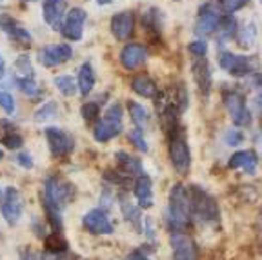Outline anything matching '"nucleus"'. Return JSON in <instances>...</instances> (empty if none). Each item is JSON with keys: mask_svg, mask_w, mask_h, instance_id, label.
<instances>
[{"mask_svg": "<svg viewBox=\"0 0 262 260\" xmlns=\"http://www.w3.org/2000/svg\"><path fill=\"white\" fill-rule=\"evenodd\" d=\"M189 216H191V209H189L188 189L182 184H175L169 193V206L166 215V222L171 233L184 231L189 224Z\"/></svg>", "mask_w": 262, "mask_h": 260, "instance_id": "f257e3e1", "label": "nucleus"}, {"mask_svg": "<svg viewBox=\"0 0 262 260\" xmlns=\"http://www.w3.org/2000/svg\"><path fill=\"white\" fill-rule=\"evenodd\" d=\"M73 184H70L58 175H51L46 179L44 191H42V206H49L58 209V211H64V207L73 200Z\"/></svg>", "mask_w": 262, "mask_h": 260, "instance_id": "f03ea898", "label": "nucleus"}, {"mask_svg": "<svg viewBox=\"0 0 262 260\" xmlns=\"http://www.w3.org/2000/svg\"><path fill=\"white\" fill-rule=\"evenodd\" d=\"M188 199H189V209L191 216H195L201 222H215L221 215L219 204L215 202L211 195L201 189V187H188Z\"/></svg>", "mask_w": 262, "mask_h": 260, "instance_id": "7ed1b4c3", "label": "nucleus"}, {"mask_svg": "<svg viewBox=\"0 0 262 260\" xmlns=\"http://www.w3.org/2000/svg\"><path fill=\"white\" fill-rule=\"evenodd\" d=\"M122 127H124L122 106H120L119 102H115V104H111L106 110L104 117L100 120H97V124L93 127V137L97 142H107L113 137L120 135Z\"/></svg>", "mask_w": 262, "mask_h": 260, "instance_id": "20e7f679", "label": "nucleus"}, {"mask_svg": "<svg viewBox=\"0 0 262 260\" xmlns=\"http://www.w3.org/2000/svg\"><path fill=\"white\" fill-rule=\"evenodd\" d=\"M169 159L179 175H188L191 167V151H189L184 129H177L169 135Z\"/></svg>", "mask_w": 262, "mask_h": 260, "instance_id": "39448f33", "label": "nucleus"}, {"mask_svg": "<svg viewBox=\"0 0 262 260\" xmlns=\"http://www.w3.org/2000/svg\"><path fill=\"white\" fill-rule=\"evenodd\" d=\"M222 100H224V106L228 110L229 117L233 120L235 126L238 127H246L251 124V113L246 107L244 97H242L238 91H224L222 93Z\"/></svg>", "mask_w": 262, "mask_h": 260, "instance_id": "423d86ee", "label": "nucleus"}, {"mask_svg": "<svg viewBox=\"0 0 262 260\" xmlns=\"http://www.w3.org/2000/svg\"><path fill=\"white\" fill-rule=\"evenodd\" d=\"M46 140L55 157H70L75 149V138L68 131L58 127H46L44 129Z\"/></svg>", "mask_w": 262, "mask_h": 260, "instance_id": "0eeeda50", "label": "nucleus"}, {"mask_svg": "<svg viewBox=\"0 0 262 260\" xmlns=\"http://www.w3.org/2000/svg\"><path fill=\"white\" fill-rule=\"evenodd\" d=\"M22 207H24V202H22L20 191L11 186L6 187L4 195H2V204H0V211H2V216H4L9 226H15L20 220Z\"/></svg>", "mask_w": 262, "mask_h": 260, "instance_id": "6e6552de", "label": "nucleus"}, {"mask_svg": "<svg viewBox=\"0 0 262 260\" xmlns=\"http://www.w3.org/2000/svg\"><path fill=\"white\" fill-rule=\"evenodd\" d=\"M221 9L219 6L215 8L213 4H206L201 8L199 11V16H196V22H195V35L196 37H209L213 33L219 29V24H221V18L222 16L219 15Z\"/></svg>", "mask_w": 262, "mask_h": 260, "instance_id": "1a4fd4ad", "label": "nucleus"}, {"mask_svg": "<svg viewBox=\"0 0 262 260\" xmlns=\"http://www.w3.org/2000/svg\"><path fill=\"white\" fill-rule=\"evenodd\" d=\"M88 13L82 8H73L68 11V15L64 16V22H62V35H64L68 40L77 42L84 35V24H86Z\"/></svg>", "mask_w": 262, "mask_h": 260, "instance_id": "9d476101", "label": "nucleus"}, {"mask_svg": "<svg viewBox=\"0 0 262 260\" xmlns=\"http://www.w3.org/2000/svg\"><path fill=\"white\" fill-rule=\"evenodd\" d=\"M219 66L224 71H228L231 77H246L253 71V62L250 57H242V55L229 53V51H222L219 55Z\"/></svg>", "mask_w": 262, "mask_h": 260, "instance_id": "9b49d317", "label": "nucleus"}, {"mask_svg": "<svg viewBox=\"0 0 262 260\" xmlns=\"http://www.w3.org/2000/svg\"><path fill=\"white\" fill-rule=\"evenodd\" d=\"M169 242L173 248V260H199V248L184 231L171 233Z\"/></svg>", "mask_w": 262, "mask_h": 260, "instance_id": "f8f14e48", "label": "nucleus"}, {"mask_svg": "<svg viewBox=\"0 0 262 260\" xmlns=\"http://www.w3.org/2000/svg\"><path fill=\"white\" fill-rule=\"evenodd\" d=\"M73 55V49L68 44H55L48 46V48L38 49L37 58L44 68H55V66H60L64 62H68Z\"/></svg>", "mask_w": 262, "mask_h": 260, "instance_id": "ddd939ff", "label": "nucleus"}, {"mask_svg": "<svg viewBox=\"0 0 262 260\" xmlns=\"http://www.w3.org/2000/svg\"><path fill=\"white\" fill-rule=\"evenodd\" d=\"M84 228L91 233V235H111L113 233V224H111L110 216L104 209H91L84 215L82 219Z\"/></svg>", "mask_w": 262, "mask_h": 260, "instance_id": "4468645a", "label": "nucleus"}, {"mask_svg": "<svg viewBox=\"0 0 262 260\" xmlns=\"http://www.w3.org/2000/svg\"><path fill=\"white\" fill-rule=\"evenodd\" d=\"M147 60V49L142 44H137V42H131L126 44L120 51V64L127 71H135L140 66H144Z\"/></svg>", "mask_w": 262, "mask_h": 260, "instance_id": "2eb2a0df", "label": "nucleus"}, {"mask_svg": "<svg viewBox=\"0 0 262 260\" xmlns=\"http://www.w3.org/2000/svg\"><path fill=\"white\" fill-rule=\"evenodd\" d=\"M110 29L117 40H127L135 31V15L133 11H122L111 18Z\"/></svg>", "mask_w": 262, "mask_h": 260, "instance_id": "dca6fc26", "label": "nucleus"}, {"mask_svg": "<svg viewBox=\"0 0 262 260\" xmlns=\"http://www.w3.org/2000/svg\"><path fill=\"white\" fill-rule=\"evenodd\" d=\"M66 9H68V2L66 0H44L42 4V16L53 29H60L62 22H64Z\"/></svg>", "mask_w": 262, "mask_h": 260, "instance_id": "f3484780", "label": "nucleus"}, {"mask_svg": "<svg viewBox=\"0 0 262 260\" xmlns=\"http://www.w3.org/2000/svg\"><path fill=\"white\" fill-rule=\"evenodd\" d=\"M0 29L9 35L15 42H18L20 46H29L31 44V35L28 29H24L22 26L16 24V20L9 15H0Z\"/></svg>", "mask_w": 262, "mask_h": 260, "instance_id": "a211bd4d", "label": "nucleus"}, {"mask_svg": "<svg viewBox=\"0 0 262 260\" xmlns=\"http://www.w3.org/2000/svg\"><path fill=\"white\" fill-rule=\"evenodd\" d=\"M133 195H135L137 202H139V206L142 209H147V207L153 206V184L146 173L139 175L135 182H133Z\"/></svg>", "mask_w": 262, "mask_h": 260, "instance_id": "6ab92c4d", "label": "nucleus"}, {"mask_svg": "<svg viewBox=\"0 0 262 260\" xmlns=\"http://www.w3.org/2000/svg\"><path fill=\"white\" fill-rule=\"evenodd\" d=\"M119 204H120V211H122L124 219L127 220V222L133 226V228L137 229V231H142V224H144V219H142V207L139 206V204L131 202V199L126 195V193H122V195H119Z\"/></svg>", "mask_w": 262, "mask_h": 260, "instance_id": "aec40b11", "label": "nucleus"}, {"mask_svg": "<svg viewBox=\"0 0 262 260\" xmlns=\"http://www.w3.org/2000/svg\"><path fill=\"white\" fill-rule=\"evenodd\" d=\"M257 166H258V157L251 149L237 151L229 159V167L231 169H242L248 175H255L257 173Z\"/></svg>", "mask_w": 262, "mask_h": 260, "instance_id": "412c9836", "label": "nucleus"}, {"mask_svg": "<svg viewBox=\"0 0 262 260\" xmlns=\"http://www.w3.org/2000/svg\"><path fill=\"white\" fill-rule=\"evenodd\" d=\"M191 71H193V78H195L201 93L208 97L209 91H211V71H209L208 60H206V58H196L191 64Z\"/></svg>", "mask_w": 262, "mask_h": 260, "instance_id": "4be33fe9", "label": "nucleus"}, {"mask_svg": "<svg viewBox=\"0 0 262 260\" xmlns=\"http://www.w3.org/2000/svg\"><path fill=\"white\" fill-rule=\"evenodd\" d=\"M131 90L144 98H155L157 93H159L157 84L147 75H135L131 78Z\"/></svg>", "mask_w": 262, "mask_h": 260, "instance_id": "5701e85b", "label": "nucleus"}, {"mask_svg": "<svg viewBox=\"0 0 262 260\" xmlns=\"http://www.w3.org/2000/svg\"><path fill=\"white\" fill-rule=\"evenodd\" d=\"M95 71H93V66L90 64V62H84V64L80 66V69H78V91H80L82 97H88V93H90L91 90L95 88Z\"/></svg>", "mask_w": 262, "mask_h": 260, "instance_id": "b1692460", "label": "nucleus"}, {"mask_svg": "<svg viewBox=\"0 0 262 260\" xmlns=\"http://www.w3.org/2000/svg\"><path fill=\"white\" fill-rule=\"evenodd\" d=\"M115 160H117V164L122 167V171L127 173V175H142L144 173L142 162L137 157H131L126 151H119V153L115 155Z\"/></svg>", "mask_w": 262, "mask_h": 260, "instance_id": "393cba45", "label": "nucleus"}, {"mask_svg": "<svg viewBox=\"0 0 262 260\" xmlns=\"http://www.w3.org/2000/svg\"><path fill=\"white\" fill-rule=\"evenodd\" d=\"M127 110H129L131 120L139 129H146L149 126V111L137 102H127Z\"/></svg>", "mask_w": 262, "mask_h": 260, "instance_id": "a878e982", "label": "nucleus"}, {"mask_svg": "<svg viewBox=\"0 0 262 260\" xmlns=\"http://www.w3.org/2000/svg\"><path fill=\"white\" fill-rule=\"evenodd\" d=\"M53 84L57 85V90L60 91L64 97H73V95L78 91V84L73 80V77H70V75H60V77H55Z\"/></svg>", "mask_w": 262, "mask_h": 260, "instance_id": "bb28decb", "label": "nucleus"}, {"mask_svg": "<svg viewBox=\"0 0 262 260\" xmlns=\"http://www.w3.org/2000/svg\"><path fill=\"white\" fill-rule=\"evenodd\" d=\"M235 35H237V20L233 18V15L222 16L219 24V38L228 40V38H233Z\"/></svg>", "mask_w": 262, "mask_h": 260, "instance_id": "cd10ccee", "label": "nucleus"}, {"mask_svg": "<svg viewBox=\"0 0 262 260\" xmlns=\"http://www.w3.org/2000/svg\"><path fill=\"white\" fill-rule=\"evenodd\" d=\"M46 249L53 255H58V253H64L68 249V242L64 240V236L60 233H51L49 236H46Z\"/></svg>", "mask_w": 262, "mask_h": 260, "instance_id": "c85d7f7f", "label": "nucleus"}, {"mask_svg": "<svg viewBox=\"0 0 262 260\" xmlns=\"http://www.w3.org/2000/svg\"><path fill=\"white\" fill-rule=\"evenodd\" d=\"M57 113H58L57 102L49 100V102H46L44 106H40L35 111V120H37V122H44V120H49V118H55Z\"/></svg>", "mask_w": 262, "mask_h": 260, "instance_id": "c756f323", "label": "nucleus"}, {"mask_svg": "<svg viewBox=\"0 0 262 260\" xmlns=\"http://www.w3.org/2000/svg\"><path fill=\"white\" fill-rule=\"evenodd\" d=\"M15 77H22V78H35V71L31 68V62H29V57L26 55H20V57L15 60Z\"/></svg>", "mask_w": 262, "mask_h": 260, "instance_id": "7c9ffc66", "label": "nucleus"}, {"mask_svg": "<svg viewBox=\"0 0 262 260\" xmlns=\"http://www.w3.org/2000/svg\"><path fill=\"white\" fill-rule=\"evenodd\" d=\"M0 144L6 146L8 149H20V147L24 146V140H22L20 135L16 133V129H9V131H4V133H2Z\"/></svg>", "mask_w": 262, "mask_h": 260, "instance_id": "2f4dec72", "label": "nucleus"}, {"mask_svg": "<svg viewBox=\"0 0 262 260\" xmlns=\"http://www.w3.org/2000/svg\"><path fill=\"white\" fill-rule=\"evenodd\" d=\"M15 84H16V88H18L24 95H28V97H37L38 95V88H37L35 78L15 77Z\"/></svg>", "mask_w": 262, "mask_h": 260, "instance_id": "473e14b6", "label": "nucleus"}, {"mask_svg": "<svg viewBox=\"0 0 262 260\" xmlns=\"http://www.w3.org/2000/svg\"><path fill=\"white\" fill-rule=\"evenodd\" d=\"M248 2L250 0H219L217 6L221 9V13H224V15H233L235 11L244 8Z\"/></svg>", "mask_w": 262, "mask_h": 260, "instance_id": "72a5a7b5", "label": "nucleus"}, {"mask_svg": "<svg viewBox=\"0 0 262 260\" xmlns=\"http://www.w3.org/2000/svg\"><path fill=\"white\" fill-rule=\"evenodd\" d=\"M104 179L111 184H117L119 187H127L131 182V175H127V173H119V171H111V169H107L106 173H104Z\"/></svg>", "mask_w": 262, "mask_h": 260, "instance_id": "f704fd0d", "label": "nucleus"}, {"mask_svg": "<svg viewBox=\"0 0 262 260\" xmlns=\"http://www.w3.org/2000/svg\"><path fill=\"white\" fill-rule=\"evenodd\" d=\"M255 35H257V31H255V26L250 24V26H246L244 29H241L237 35V42L241 48H250L251 44H253L255 40Z\"/></svg>", "mask_w": 262, "mask_h": 260, "instance_id": "c9c22d12", "label": "nucleus"}, {"mask_svg": "<svg viewBox=\"0 0 262 260\" xmlns=\"http://www.w3.org/2000/svg\"><path fill=\"white\" fill-rule=\"evenodd\" d=\"M129 142L133 144V146H135L139 151H142V153H147V151H149L146 138H144L142 129H139V127H135V129L129 131Z\"/></svg>", "mask_w": 262, "mask_h": 260, "instance_id": "e433bc0d", "label": "nucleus"}, {"mask_svg": "<svg viewBox=\"0 0 262 260\" xmlns=\"http://www.w3.org/2000/svg\"><path fill=\"white\" fill-rule=\"evenodd\" d=\"M80 113L86 122H91V120H97V117L100 115V106H98V102H86L82 106Z\"/></svg>", "mask_w": 262, "mask_h": 260, "instance_id": "4c0bfd02", "label": "nucleus"}, {"mask_svg": "<svg viewBox=\"0 0 262 260\" xmlns=\"http://www.w3.org/2000/svg\"><path fill=\"white\" fill-rule=\"evenodd\" d=\"M188 102H189L188 90L184 88V84H180L179 88H177V91H175V104H173V106H175L177 110L182 113V111H186V107H188Z\"/></svg>", "mask_w": 262, "mask_h": 260, "instance_id": "58836bf2", "label": "nucleus"}, {"mask_svg": "<svg viewBox=\"0 0 262 260\" xmlns=\"http://www.w3.org/2000/svg\"><path fill=\"white\" fill-rule=\"evenodd\" d=\"M188 51L193 55V57H196V58L206 57V53H208V44H206L204 38H202V40L189 42V44H188Z\"/></svg>", "mask_w": 262, "mask_h": 260, "instance_id": "ea45409f", "label": "nucleus"}, {"mask_svg": "<svg viewBox=\"0 0 262 260\" xmlns=\"http://www.w3.org/2000/svg\"><path fill=\"white\" fill-rule=\"evenodd\" d=\"M0 107L9 115L15 111V100H13V97L8 91H0Z\"/></svg>", "mask_w": 262, "mask_h": 260, "instance_id": "a19ab883", "label": "nucleus"}, {"mask_svg": "<svg viewBox=\"0 0 262 260\" xmlns=\"http://www.w3.org/2000/svg\"><path fill=\"white\" fill-rule=\"evenodd\" d=\"M226 144H228V146H238V144L242 142V140H244V137H242V133L241 131H228V133H226Z\"/></svg>", "mask_w": 262, "mask_h": 260, "instance_id": "79ce46f5", "label": "nucleus"}, {"mask_svg": "<svg viewBox=\"0 0 262 260\" xmlns=\"http://www.w3.org/2000/svg\"><path fill=\"white\" fill-rule=\"evenodd\" d=\"M16 164L20 167H24V169H31L33 167V159H31V155L26 153V151H22V153L16 155Z\"/></svg>", "mask_w": 262, "mask_h": 260, "instance_id": "37998d69", "label": "nucleus"}, {"mask_svg": "<svg viewBox=\"0 0 262 260\" xmlns=\"http://www.w3.org/2000/svg\"><path fill=\"white\" fill-rule=\"evenodd\" d=\"M129 260H149L146 255L142 253V249H135V251L129 255Z\"/></svg>", "mask_w": 262, "mask_h": 260, "instance_id": "c03bdc74", "label": "nucleus"}, {"mask_svg": "<svg viewBox=\"0 0 262 260\" xmlns=\"http://www.w3.org/2000/svg\"><path fill=\"white\" fill-rule=\"evenodd\" d=\"M6 78V62H4V57L0 55V84L4 82Z\"/></svg>", "mask_w": 262, "mask_h": 260, "instance_id": "a18cd8bd", "label": "nucleus"}, {"mask_svg": "<svg viewBox=\"0 0 262 260\" xmlns=\"http://www.w3.org/2000/svg\"><path fill=\"white\" fill-rule=\"evenodd\" d=\"M253 85L257 88L258 91H262V73H257L253 77Z\"/></svg>", "mask_w": 262, "mask_h": 260, "instance_id": "49530a36", "label": "nucleus"}, {"mask_svg": "<svg viewBox=\"0 0 262 260\" xmlns=\"http://www.w3.org/2000/svg\"><path fill=\"white\" fill-rule=\"evenodd\" d=\"M22 260H40V256H37L31 251H24L22 253Z\"/></svg>", "mask_w": 262, "mask_h": 260, "instance_id": "de8ad7c7", "label": "nucleus"}, {"mask_svg": "<svg viewBox=\"0 0 262 260\" xmlns=\"http://www.w3.org/2000/svg\"><path fill=\"white\" fill-rule=\"evenodd\" d=\"M97 2L100 6H104V4H110V2H113V0H97Z\"/></svg>", "mask_w": 262, "mask_h": 260, "instance_id": "09e8293b", "label": "nucleus"}, {"mask_svg": "<svg viewBox=\"0 0 262 260\" xmlns=\"http://www.w3.org/2000/svg\"><path fill=\"white\" fill-rule=\"evenodd\" d=\"M2 157H4V153H2V149H0V159H2Z\"/></svg>", "mask_w": 262, "mask_h": 260, "instance_id": "8fccbe9b", "label": "nucleus"}]
</instances>
